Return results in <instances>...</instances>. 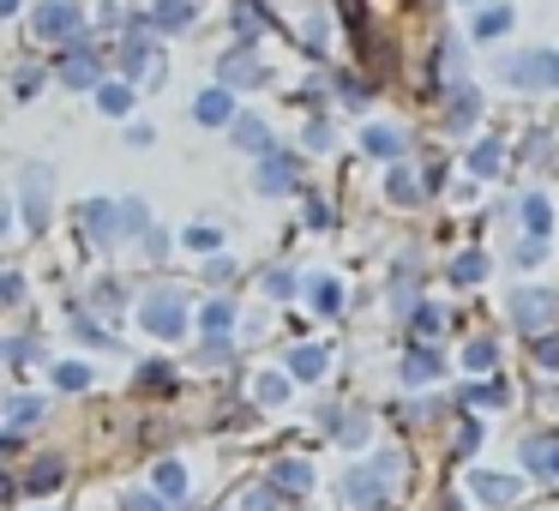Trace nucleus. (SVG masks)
<instances>
[{"mask_svg":"<svg viewBox=\"0 0 559 511\" xmlns=\"http://www.w3.org/2000/svg\"><path fill=\"white\" fill-rule=\"evenodd\" d=\"M403 475V457L397 451H385V457H373V463H361V470H349V482H343V499L349 506H361V511H379L385 506V487Z\"/></svg>","mask_w":559,"mask_h":511,"instance_id":"f257e3e1","label":"nucleus"},{"mask_svg":"<svg viewBox=\"0 0 559 511\" xmlns=\"http://www.w3.org/2000/svg\"><path fill=\"white\" fill-rule=\"evenodd\" d=\"M499 79L518 91H559V55L554 49H535V55H511V61H499Z\"/></svg>","mask_w":559,"mask_h":511,"instance_id":"f03ea898","label":"nucleus"},{"mask_svg":"<svg viewBox=\"0 0 559 511\" xmlns=\"http://www.w3.org/2000/svg\"><path fill=\"white\" fill-rule=\"evenodd\" d=\"M37 37L43 43H79V7L73 0H43L37 7Z\"/></svg>","mask_w":559,"mask_h":511,"instance_id":"7ed1b4c3","label":"nucleus"},{"mask_svg":"<svg viewBox=\"0 0 559 511\" xmlns=\"http://www.w3.org/2000/svg\"><path fill=\"white\" fill-rule=\"evenodd\" d=\"M554 307H559V301H554L547 289H542V295H535V289H518V295H511V313H518V325L530 331L535 343H542L547 325H554Z\"/></svg>","mask_w":559,"mask_h":511,"instance_id":"20e7f679","label":"nucleus"},{"mask_svg":"<svg viewBox=\"0 0 559 511\" xmlns=\"http://www.w3.org/2000/svg\"><path fill=\"white\" fill-rule=\"evenodd\" d=\"M139 319H145V331H157V337H175V331L187 325V319H181V295H175V289H157Z\"/></svg>","mask_w":559,"mask_h":511,"instance_id":"39448f33","label":"nucleus"},{"mask_svg":"<svg viewBox=\"0 0 559 511\" xmlns=\"http://www.w3.org/2000/svg\"><path fill=\"white\" fill-rule=\"evenodd\" d=\"M25 217H31V229L49 223V169H43V163L25 169Z\"/></svg>","mask_w":559,"mask_h":511,"instance_id":"423d86ee","label":"nucleus"},{"mask_svg":"<svg viewBox=\"0 0 559 511\" xmlns=\"http://www.w3.org/2000/svg\"><path fill=\"white\" fill-rule=\"evenodd\" d=\"M85 229L97 235V241H115V235H121V205H103V199H91V205H85Z\"/></svg>","mask_w":559,"mask_h":511,"instance_id":"0eeeda50","label":"nucleus"},{"mask_svg":"<svg viewBox=\"0 0 559 511\" xmlns=\"http://www.w3.org/2000/svg\"><path fill=\"white\" fill-rule=\"evenodd\" d=\"M469 494H475V499H487V506H506V499L518 494V482H511V475H487V470H481V475L469 482Z\"/></svg>","mask_w":559,"mask_h":511,"instance_id":"6e6552de","label":"nucleus"},{"mask_svg":"<svg viewBox=\"0 0 559 511\" xmlns=\"http://www.w3.org/2000/svg\"><path fill=\"white\" fill-rule=\"evenodd\" d=\"M523 463H530L535 475H559V439H530V445H523Z\"/></svg>","mask_w":559,"mask_h":511,"instance_id":"1a4fd4ad","label":"nucleus"},{"mask_svg":"<svg viewBox=\"0 0 559 511\" xmlns=\"http://www.w3.org/2000/svg\"><path fill=\"white\" fill-rule=\"evenodd\" d=\"M193 115H199L205 127H223V121H229V91H199V97H193Z\"/></svg>","mask_w":559,"mask_h":511,"instance_id":"9d476101","label":"nucleus"},{"mask_svg":"<svg viewBox=\"0 0 559 511\" xmlns=\"http://www.w3.org/2000/svg\"><path fill=\"white\" fill-rule=\"evenodd\" d=\"M445 121H451V133H469L475 127V91L469 85H451V115Z\"/></svg>","mask_w":559,"mask_h":511,"instance_id":"9b49d317","label":"nucleus"},{"mask_svg":"<svg viewBox=\"0 0 559 511\" xmlns=\"http://www.w3.org/2000/svg\"><path fill=\"white\" fill-rule=\"evenodd\" d=\"M187 19H193L187 0H157V7H151V25L157 31H187Z\"/></svg>","mask_w":559,"mask_h":511,"instance_id":"f8f14e48","label":"nucleus"},{"mask_svg":"<svg viewBox=\"0 0 559 511\" xmlns=\"http://www.w3.org/2000/svg\"><path fill=\"white\" fill-rule=\"evenodd\" d=\"M259 187H265V193H289V187H295L289 157H265V163H259Z\"/></svg>","mask_w":559,"mask_h":511,"instance_id":"ddd939ff","label":"nucleus"},{"mask_svg":"<svg viewBox=\"0 0 559 511\" xmlns=\"http://www.w3.org/2000/svg\"><path fill=\"white\" fill-rule=\"evenodd\" d=\"M61 73H67V85H79V91H85V85H97V67H91V55H85V49H73V55H67V61H61Z\"/></svg>","mask_w":559,"mask_h":511,"instance_id":"4468645a","label":"nucleus"},{"mask_svg":"<svg viewBox=\"0 0 559 511\" xmlns=\"http://www.w3.org/2000/svg\"><path fill=\"white\" fill-rule=\"evenodd\" d=\"M223 85H259V61L253 55H229L223 61Z\"/></svg>","mask_w":559,"mask_h":511,"instance_id":"2eb2a0df","label":"nucleus"},{"mask_svg":"<svg viewBox=\"0 0 559 511\" xmlns=\"http://www.w3.org/2000/svg\"><path fill=\"white\" fill-rule=\"evenodd\" d=\"M493 361H499V343L493 337H475L469 349H463V367H469V373H487Z\"/></svg>","mask_w":559,"mask_h":511,"instance_id":"dca6fc26","label":"nucleus"},{"mask_svg":"<svg viewBox=\"0 0 559 511\" xmlns=\"http://www.w3.org/2000/svg\"><path fill=\"white\" fill-rule=\"evenodd\" d=\"M523 223H530L535 235H547V229H554V205H547L542 193H530V199H523Z\"/></svg>","mask_w":559,"mask_h":511,"instance_id":"f3484780","label":"nucleus"},{"mask_svg":"<svg viewBox=\"0 0 559 511\" xmlns=\"http://www.w3.org/2000/svg\"><path fill=\"white\" fill-rule=\"evenodd\" d=\"M289 373L295 379H319V373H325V349H295L289 355Z\"/></svg>","mask_w":559,"mask_h":511,"instance_id":"a211bd4d","label":"nucleus"},{"mask_svg":"<svg viewBox=\"0 0 559 511\" xmlns=\"http://www.w3.org/2000/svg\"><path fill=\"white\" fill-rule=\"evenodd\" d=\"M506 31H511V7H487L475 19V37H506Z\"/></svg>","mask_w":559,"mask_h":511,"instance_id":"6ab92c4d","label":"nucleus"},{"mask_svg":"<svg viewBox=\"0 0 559 511\" xmlns=\"http://www.w3.org/2000/svg\"><path fill=\"white\" fill-rule=\"evenodd\" d=\"M433 373H439L433 349H409V361H403V379H415V385H421V379H433Z\"/></svg>","mask_w":559,"mask_h":511,"instance_id":"aec40b11","label":"nucleus"},{"mask_svg":"<svg viewBox=\"0 0 559 511\" xmlns=\"http://www.w3.org/2000/svg\"><path fill=\"white\" fill-rule=\"evenodd\" d=\"M55 482H61V457H43L37 470H31V482H25V487H31V494H49Z\"/></svg>","mask_w":559,"mask_h":511,"instance_id":"412c9836","label":"nucleus"},{"mask_svg":"<svg viewBox=\"0 0 559 511\" xmlns=\"http://www.w3.org/2000/svg\"><path fill=\"white\" fill-rule=\"evenodd\" d=\"M277 487H289V494H307V487H313V470H307V463H283V470H277Z\"/></svg>","mask_w":559,"mask_h":511,"instance_id":"4be33fe9","label":"nucleus"},{"mask_svg":"<svg viewBox=\"0 0 559 511\" xmlns=\"http://www.w3.org/2000/svg\"><path fill=\"white\" fill-rule=\"evenodd\" d=\"M397 145H403V139L391 133V127H367V151H379V157H397Z\"/></svg>","mask_w":559,"mask_h":511,"instance_id":"5701e85b","label":"nucleus"},{"mask_svg":"<svg viewBox=\"0 0 559 511\" xmlns=\"http://www.w3.org/2000/svg\"><path fill=\"white\" fill-rule=\"evenodd\" d=\"M121 67H127V73H145V31H133V37H127V55H121Z\"/></svg>","mask_w":559,"mask_h":511,"instance_id":"b1692460","label":"nucleus"},{"mask_svg":"<svg viewBox=\"0 0 559 511\" xmlns=\"http://www.w3.org/2000/svg\"><path fill=\"white\" fill-rule=\"evenodd\" d=\"M385 187H391V199H403V205H415V199H421V187L409 181V169H391Z\"/></svg>","mask_w":559,"mask_h":511,"instance_id":"393cba45","label":"nucleus"},{"mask_svg":"<svg viewBox=\"0 0 559 511\" xmlns=\"http://www.w3.org/2000/svg\"><path fill=\"white\" fill-rule=\"evenodd\" d=\"M97 103H103L109 115H127V103H133V91H127V85H103V91H97Z\"/></svg>","mask_w":559,"mask_h":511,"instance_id":"a878e982","label":"nucleus"},{"mask_svg":"<svg viewBox=\"0 0 559 511\" xmlns=\"http://www.w3.org/2000/svg\"><path fill=\"white\" fill-rule=\"evenodd\" d=\"M157 487H163V494H181V487H187V470H181V463H163V470H157Z\"/></svg>","mask_w":559,"mask_h":511,"instance_id":"bb28decb","label":"nucleus"},{"mask_svg":"<svg viewBox=\"0 0 559 511\" xmlns=\"http://www.w3.org/2000/svg\"><path fill=\"white\" fill-rule=\"evenodd\" d=\"M235 139H241L247 151H265V145H271V133H265L259 121H241V127H235Z\"/></svg>","mask_w":559,"mask_h":511,"instance_id":"cd10ccee","label":"nucleus"},{"mask_svg":"<svg viewBox=\"0 0 559 511\" xmlns=\"http://www.w3.org/2000/svg\"><path fill=\"white\" fill-rule=\"evenodd\" d=\"M469 169H475V175H493V169H499V145H493V139H487V145H475Z\"/></svg>","mask_w":559,"mask_h":511,"instance_id":"c85d7f7f","label":"nucleus"},{"mask_svg":"<svg viewBox=\"0 0 559 511\" xmlns=\"http://www.w3.org/2000/svg\"><path fill=\"white\" fill-rule=\"evenodd\" d=\"M451 277H457V283H475V277H481V253H463L457 265H451Z\"/></svg>","mask_w":559,"mask_h":511,"instance_id":"c756f323","label":"nucleus"},{"mask_svg":"<svg viewBox=\"0 0 559 511\" xmlns=\"http://www.w3.org/2000/svg\"><path fill=\"white\" fill-rule=\"evenodd\" d=\"M55 379H61L67 391H85V385H91V373H85V367H55Z\"/></svg>","mask_w":559,"mask_h":511,"instance_id":"7c9ffc66","label":"nucleus"},{"mask_svg":"<svg viewBox=\"0 0 559 511\" xmlns=\"http://www.w3.org/2000/svg\"><path fill=\"white\" fill-rule=\"evenodd\" d=\"M205 325H211V331L229 325V301H211V307H205Z\"/></svg>","mask_w":559,"mask_h":511,"instance_id":"2f4dec72","label":"nucleus"},{"mask_svg":"<svg viewBox=\"0 0 559 511\" xmlns=\"http://www.w3.org/2000/svg\"><path fill=\"white\" fill-rule=\"evenodd\" d=\"M271 499H277V494H271V487H259V494H247V506H241V511H277Z\"/></svg>","mask_w":559,"mask_h":511,"instance_id":"473e14b6","label":"nucleus"},{"mask_svg":"<svg viewBox=\"0 0 559 511\" xmlns=\"http://www.w3.org/2000/svg\"><path fill=\"white\" fill-rule=\"evenodd\" d=\"M13 415H19V421H37L43 403H37V397H19V403H13Z\"/></svg>","mask_w":559,"mask_h":511,"instance_id":"72a5a7b5","label":"nucleus"},{"mask_svg":"<svg viewBox=\"0 0 559 511\" xmlns=\"http://www.w3.org/2000/svg\"><path fill=\"white\" fill-rule=\"evenodd\" d=\"M535 355H542V367H559V337H547V343H535Z\"/></svg>","mask_w":559,"mask_h":511,"instance_id":"f704fd0d","label":"nucleus"},{"mask_svg":"<svg viewBox=\"0 0 559 511\" xmlns=\"http://www.w3.org/2000/svg\"><path fill=\"white\" fill-rule=\"evenodd\" d=\"M187 241H193V247H217V229H205V223H199V229H187Z\"/></svg>","mask_w":559,"mask_h":511,"instance_id":"c9c22d12","label":"nucleus"},{"mask_svg":"<svg viewBox=\"0 0 559 511\" xmlns=\"http://www.w3.org/2000/svg\"><path fill=\"white\" fill-rule=\"evenodd\" d=\"M415 331H439V313H433V307H415Z\"/></svg>","mask_w":559,"mask_h":511,"instance_id":"e433bc0d","label":"nucleus"},{"mask_svg":"<svg viewBox=\"0 0 559 511\" xmlns=\"http://www.w3.org/2000/svg\"><path fill=\"white\" fill-rule=\"evenodd\" d=\"M313 301L331 313V307H337V289H331V283H313Z\"/></svg>","mask_w":559,"mask_h":511,"instance_id":"4c0bfd02","label":"nucleus"},{"mask_svg":"<svg viewBox=\"0 0 559 511\" xmlns=\"http://www.w3.org/2000/svg\"><path fill=\"white\" fill-rule=\"evenodd\" d=\"M133 511H169V506H163V499H151V494H145V499H133Z\"/></svg>","mask_w":559,"mask_h":511,"instance_id":"58836bf2","label":"nucleus"},{"mask_svg":"<svg viewBox=\"0 0 559 511\" xmlns=\"http://www.w3.org/2000/svg\"><path fill=\"white\" fill-rule=\"evenodd\" d=\"M7 223H13V211H7V205H0V235H7Z\"/></svg>","mask_w":559,"mask_h":511,"instance_id":"ea45409f","label":"nucleus"},{"mask_svg":"<svg viewBox=\"0 0 559 511\" xmlns=\"http://www.w3.org/2000/svg\"><path fill=\"white\" fill-rule=\"evenodd\" d=\"M13 7H19V0H0V13H13Z\"/></svg>","mask_w":559,"mask_h":511,"instance_id":"a19ab883","label":"nucleus"},{"mask_svg":"<svg viewBox=\"0 0 559 511\" xmlns=\"http://www.w3.org/2000/svg\"><path fill=\"white\" fill-rule=\"evenodd\" d=\"M7 487H13V482H7V475H0V499H7Z\"/></svg>","mask_w":559,"mask_h":511,"instance_id":"79ce46f5","label":"nucleus"}]
</instances>
